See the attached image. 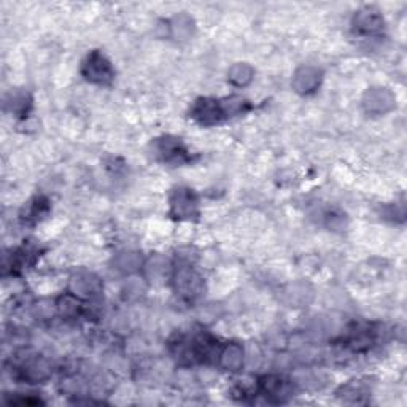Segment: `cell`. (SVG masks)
<instances>
[{"mask_svg":"<svg viewBox=\"0 0 407 407\" xmlns=\"http://www.w3.org/2000/svg\"><path fill=\"white\" fill-rule=\"evenodd\" d=\"M191 116L204 126L217 124L224 118L222 101H215V99H199V101L192 105Z\"/></svg>","mask_w":407,"mask_h":407,"instance_id":"9c48e42d","label":"cell"},{"mask_svg":"<svg viewBox=\"0 0 407 407\" xmlns=\"http://www.w3.org/2000/svg\"><path fill=\"white\" fill-rule=\"evenodd\" d=\"M285 296H286V303H288L290 305L299 307L310 301L312 290L307 283H295L285 291Z\"/></svg>","mask_w":407,"mask_h":407,"instance_id":"9a60e30c","label":"cell"},{"mask_svg":"<svg viewBox=\"0 0 407 407\" xmlns=\"http://www.w3.org/2000/svg\"><path fill=\"white\" fill-rule=\"evenodd\" d=\"M83 77L91 83L96 85H110L115 73H113L112 64L107 61V58L99 51H92L86 58V61L82 67Z\"/></svg>","mask_w":407,"mask_h":407,"instance_id":"3957f363","label":"cell"},{"mask_svg":"<svg viewBox=\"0 0 407 407\" xmlns=\"http://www.w3.org/2000/svg\"><path fill=\"white\" fill-rule=\"evenodd\" d=\"M15 374L18 379L26 380L29 384H38L51 376V364L43 357H26L19 359L15 366Z\"/></svg>","mask_w":407,"mask_h":407,"instance_id":"7a4b0ae2","label":"cell"},{"mask_svg":"<svg viewBox=\"0 0 407 407\" xmlns=\"http://www.w3.org/2000/svg\"><path fill=\"white\" fill-rule=\"evenodd\" d=\"M70 291L80 299H92L102 293L101 278L89 272H78L70 280Z\"/></svg>","mask_w":407,"mask_h":407,"instance_id":"52a82bcc","label":"cell"},{"mask_svg":"<svg viewBox=\"0 0 407 407\" xmlns=\"http://www.w3.org/2000/svg\"><path fill=\"white\" fill-rule=\"evenodd\" d=\"M228 78L232 85L237 86V88H244V86H246L251 82L253 69L249 64H244V63L234 64L228 72Z\"/></svg>","mask_w":407,"mask_h":407,"instance_id":"e0dca14e","label":"cell"},{"mask_svg":"<svg viewBox=\"0 0 407 407\" xmlns=\"http://www.w3.org/2000/svg\"><path fill=\"white\" fill-rule=\"evenodd\" d=\"M170 213L173 218L191 219L197 217V199L188 188H177L170 197Z\"/></svg>","mask_w":407,"mask_h":407,"instance_id":"277c9868","label":"cell"},{"mask_svg":"<svg viewBox=\"0 0 407 407\" xmlns=\"http://www.w3.org/2000/svg\"><path fill=\"white\" fill-rule=\"evenodd\" d=\"M173 286H175V291L180 298L186 299V301H192L201 296V293L204 290V282L202 277L195 271V268L190 263L180 264L175 276H173Z\"/></svg>","mask_w":407,"mask_h":407,"instance_id":"6da1fadb","label":"cell"},{"mask_svg":"<svg viewBox=\"0 0 407 407\" xmlns=\"http://www.w3.org/2000/svg\"><path fill=\"white\" fill-rule=\"evenodd\" d=\"M169 28L172 31L173 37L185 40V38H188L192 32V19L186 15H180L173 19Z\"/></svg>","mask_w":407,"mask_h":407,"instance_id":"ffe728a7","label":"cell"},{"mask_svg":"<svg viewBox=\"0 0 407 407\" xmlns=\"http://www.w3.org/2000/svg\"><path fill=\"white\" fill-rule=\"evenodd\" d=\"M46 212V201H43V199H36L34 202H32V205L28 209V212H26V219H32V222H37V219H40V215H43V213Z\"/></svg>","mask_w":407,"mask_h":407,"instance_id":"44dd1931","label":"cell"},{"mask_svg":"<svg viewBox=\"0 0 407 407\" xmlns=\"http://www.w3.org/2000/svg\"><path fill=\"white\" fill-rule=\"evenodd\" d=\"M168 273H169V263L168 259L163 256L155 255L145 264V276L146 278L151 280V282L155 283L163 282V280L168 277Z\"/></svg>","mask_w":407,"mask_h":407,"instance_id":"4fadbf2b","label":"cell"},{"mask_svg":"<svg viewBox=\"0 0 407 407\" xmlns=\"http://www.w3.org/2000/svg\"><path fill=\"white\" fill-rule=\"evenodd\" d=\"M5 107L11 113H16V115H24L31 109V97L28 92L16 91L9 94V97L5 99Z\"/></svg>","mask_w":407,"mask_h":407,"instance_id":"2e32d148","label":"cell"},{"mask_svg":"<svg viewBox=\"0 0 407 407\" xmlns=\"http://www.w3.org/2000/svg\"><path fill=\"white\" fill-rule=\"evenodd\" d=\"M353 31L358 36L363 37H374L382 34L384 31V18L377 10L374 9H363L359 10L355 18H353Z\"/></svg>","mask_w":407,"mask_h":407,"instance_id":"5b68a950","label":"cell"},{"mask_svg":"<svg viewBox=\"0 0 407 407\" xmlns=\"http://www.w3.org/2000/svg\"><path fill=\"white\" fill-rule=\"evenodd\" d=\"M153 150H155V155L161 159V161L169 164H182L190 159L188 151L183 148V145L180 143L177 139L172 137L156 140Z\"/></svg>","mask_w":407,"mask_h":407,"instance_id":"ba28073f","label":"cell"},{"mask_svg":"<svg viewBox=\"0 0 407 407\" xmlns=\"http://www.w3.org/2000/svg\"><path fill=\"white\" fill-rule=\"evenodd\" d=\"M53 313H55L53 312V304L50 305V303H46V301L40 303L34 307V315L40 320H48L53 317Z\"/></svg>","mask_w":407,"mask_h":407,"instance_id":"7402d4cb","label":"cell"},{"mask_svg":"<svg viewBox=\"0 0 407 407\" xmlns=\"http://www.w3.org/2000/svg\"><path fill=\"white\" fill-rule=\"evenodd\" d=\"M259 390L272 403H283L293 396V384L280 376H266L259 380Z\"/></svg>","mask_w":407,"mask_h":407,"instance_id":"8992f818","label":"cell"},{"mask_svg":"<svg viewBox=\"0 0 407 407\" xmlns=\"http://www.w3.org/2000/svg\"><path fill=\"white\" fill-rule=\"evenodd\" d=\"M339 395L344 399H347V401L362 403V398L368 395V386H366L363 382H359V380H352L350 384H347L345 386L340 389Z\"/></svg>","mask_w":407,"mask_h":407,"instance_id":"ac0fdd59","label":"cell"},{"mask_svg":"<svg viewBox=\"0 0 407 407\" xmlns=\"http://www.w3.org/2000/svg\"><path fill=\"white\" fill-rule=\"evenodd\" d=\"M142 268V256L137 251H123L115 258V269L123 273H132Z\"/></svg>","mask_w":407,"mask_h":407,"instance_id":"5bb4252c","label":"cell"},{"mask_svg":"<svg viewBox=\"0 0 407 407\" xmlns=\"http://www.w3.org/2000/svg\"><path fill=\"white\" fill-rule=\"evenodd\" d=\"M80 298H77L75 295H65L61 299H59L58 304H56V309L58 312L61 313L63 317L65 318H73L77 317L80 313V309H82V305H80Z\"/></svg>","mask_w":407,"mask_h":407,"instance_id":"d6986e66","label":"cell"},{"mask_svg":"<svg viewBox=\"0 0 407 407\" xmlns=\"http://www.w3.org/2000/svg\"><path fill=\"white\" fill-rule=\"evenodd\" d=\"M322 83V70L312 65L301 67L293 77V88L299 94H310Z\"/></svg>","mask_w":407,"mask_h":407,"instance_id":"8fae6325","label":"cell"},{"mask_svg":"<svg viewBox=\"0 0 407 407\" xmlns=\"http://www.w3.org/2000/svg\"><path fill=\"white\" fill-rule=\"evenodd\" d=\"M363 105L368 113L382 115V113L390 112L395 107V96L385 88H374L364 94Z\"/></svg>","mask_w":407,"mask_h":407,"instance_id":"30bf717a","label":"cell"},{"mask_svg":"<svg viewBox=\"0 0 407 407\" xmlns=\"http://www.w3.org/2000/svg\"><path fill=\"white\" fill-rule=\"evenodd\" d=\"M218 362L224 371L237 372L242 369L245 362V352L242 349V345H239L236 342L226 345L224 349L218 353Z\"/></svg>","mask_w":407,"mask_h":407,"instance_id":"7c38bea8","label":"cell"}]
</instances>
